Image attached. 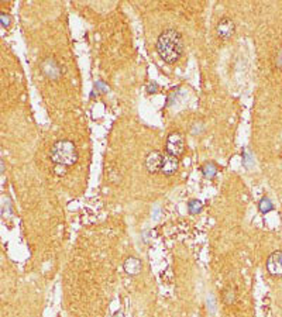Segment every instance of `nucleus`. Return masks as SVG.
<instances>
[{
    "label": "nucleus",
    "mask_w": 282,
    "mask_h": 317,
    "mask_svg": "<svg viewBox=\"0 0 282 317\" xmlns=\"http://www.w3.org/2000/svg\"><path fill=\"white\" fill-rule=\"evenodd\" d=\"M184 48H185V45H184L182 35L172 28H168L164 33H161V35L158 37V41H157L158 55L167 64L177 62L181 55L184 54Z\"/></svg>",
    "instance_id": "1"
},
{
    "label": "nucleus",
    "mask_w": 282,
    "mask_h": 317,
    "mask_svg": "<svg viewBox=\"0 0 282 317\" xmlns=\"http://www.w3.org/2000/svg\"><path fill=\"white\" fill-rule=\"evenodd\" d=\"M51 159L56 165L71 166L78 161V151L72 141L69 140H59L51 148Z\"/></svg>",
    "instance_id": "2"
},
{
    "label": "nucleus",
    "mask_w": 282,
    "mask_h": 317,
    "mask_svg": "<svg viewBox=\"0 0 282 317\" xmlns=\"http://www.w3.org/2000/svg\"><path fill=\"white\" fill-rule=\"evenodd\" d=\"M167 153L179 158L185 150V140L181 133H171L167 139Z\"/></svg>",
    "instance_id": "3"
},
{
    "label": "nucleus",
    "mask_w": 282,
    "mask_h": 317,
    "mask_svg": "<svg viewBox=\"0 0 282 317\" xmlns=\"http://www.w3.org/2000/svg\"><path fill=\"white\" fill-rule=\"evenodd\" d=\"M267 271L271 277H282V251H274L267 260Z\"/></svg>",
    "instance_id": "4"
},
{
    "label": "nucleus",
    "mask_w": 282,
    "mask_h": 317,
    "mask_svg": "<svg viewBox=\"0 0 282 317\" xmlns=\"http://www.w3.org/2000/svg\"><path fill=\"white\" fill-rule=\"evenodd\" d=\"M162 162H164V154L160 151H151L145 157V168L150 173L161 172Z\"/></svg>",
    "instance_id": "5"
},
{
    "label": "nucleus",
    "mask_w": 282,
    "mask_h": 317,
    "mask_svg": "<svg viewBox=\"0 0 282 317\" xmlns=\"http://www.w3.org/2000/svg\"><path fill=\"white\" fill-rule=\"evenodd\" d=\"M41 68H42V72L45 73L48 78H51V79H58L61 76V73H62L61 66L58 65V62H56L55 59H52V58L44 59L42 64H41Z\"/></svg>",
    "instance_id": "6"
},
{
    "label": "nucleus",
    "mask_w": 282,
    "mask_h": 317,
    "mask_svg": "<svg viewBox=\"0 0 282 317\" xmlns=\"http://www.w3.org/2000/svg\"><path fill=\"white\" fill-rule=\"evenodd\" d=\"M178 166H179V159L174 155L165 153L164 154V162H162L161 173L165 175V176H172L175 172L178 171Z\"/></svg>",
    "instance_id": "7"
},
{
    "label": "nucleus",
    "mask_w": 282,
    "mask_h": 317,
    "mask_svg": "<svg viewBox=\"0 0 282 317\" xmlns=\"http://www.w3.org/2000/svg\"><path fill=\"white\" fill-rule=\"evenodd\" d=\"M216 30H218V34L222 38H230L234 34V31H236V25H234V21L232 18L223 17L218 23Z\"/></svg>",
    "instance_id": "8"
},
{
    "label": "nucleus",
    "mask_w": 282,
    "mask_h": 317,
    "mask_svg": "<svg viewBox=\"0 0 282 317\" xmlns=\"http://www.w3.org/2000/svg\"><path fill=\"white\" fill-rule=\"evenodd\" d=\"M141 268H143L141 261L138 260V258H136V257H129L127 260L123 262V269H124V272L131 275V277L138 275V274L141 272Z\"/></svg>",
    "instance_id": "9"
},
{
    "label": "nucleus",
    "mask_w": 282,
    "mask_h": 317,
    "mask_svg": "<svg viewBox=\"0 0 282 317\" xmlns=\"http://www.w3.org/2000/svg\"><path fill=\"white\" fill-rule=\"evenodd\" d=\"M258 209H260L261 213L267 214V213H270V211L274 210V204H273V202H271V199H270V197H263V199L260 200V203H258Z\"/></svg>",
    "instance_id": "10"
},
{
    "label": "nucleus",
    "mask_w": 282,
    "mask_h": 317,
    "mask_svg": "<svg viewBox=\"0 0 282 317\" xmlns=\"http://www.w3.org/2000/svg\"><path fill=\"white\" fill-rule=\"evenodd\" d=\"M202 171H203V175H205L206 178H213V176H216V173H218V166H216V163L206 162L202 166Z\"/></svg>",
    "instance_id": "11"
},
{
    "label": "nucleus",
    "mask_w": 282,
    "mask_h": 317,
    "mask_svg": "<svg viewBox=\"0 0 282 317\" xmlns=\"http://www.w3.org/2000/svg\"><path fill=\"white\" fill-rule=\"evenodd\" d=\"M188 210H189L191 214H198V213L202 210L201 200H198V199H192V200L188 203Z\"/></svg>",
    "instance_id": "12"
},
{
    "label": "nucleus",
    "mask_w": 282,
    "mask_h": 317,
    "mask_svg": "<svg viewBox=\"0 0 282 317\" xmlns=\"http://www.w3.org/2000/svg\"><path fill=\"white\" fill-rule=\"evenodd\" d=\"M0 20H1V25L3 27H8L10 25V21H11V18L8 16L7 13H1L0 14Z\"/></svg>",
    "instance_id": "13"
},
{
    "label": "nucleus",
    "mask_w": 282,
    "mask_h": 317,
    "mask_svg": "<svg viewBox=\"0 0 282 317\" xmlns=\"http://www.w3.org/2000/svg\"><path fill=\"white\" fill-rule=\"evenodd\" d=\"M95 86H96V89H99L100 92H107V90H109V86H107V85H105V83H103L102 81H97Z\"/></svg>",
    "instance_id": "14"
},
{
    "label": "nucleus",
    "mask_w": 282,
    "mask_h": 317,
    "mask_svg": "<svg viewBox=\"0 0 282 317\" xmlns=\"http://www.w3.org/2000/svg\"><path fill=\"white\" fill-rule=\"evenodd\" d=\"M65 168H66V166H62V165H56V168H55L56 175H65V173H66Z\"/></svg>",
    "instance_id": "15"
},
{
    "label": "nucleus",
    "mask_w": 282,
    "mask_h": 317,
    "mask_svg": "<svg viewBox=\"0 0 282 317\" xmlns=\"http://www.w3.org/2000/svg\"><path fill=\"white\" fill-rule=\"evenodd\" d=\"M277 66L282 69V51H280V54L277 55Z\"/></svg>",
    "instance_id": "16"
},
{
    "label": "nucleus",
    "mask_w": 282,
    "mask_h": 317,
    "mask_svg": "<svg viewBox=\"0 0 282 317\" xmlns=\"http://www.w3.org/2000/svg\"><path fill=\"white\" fill-rule=\"evenodd\" d=\"M157 90V83H150L148 85V93H154Z\"/></svg>",
    "instance_id": "17"
},
{
    "label": "nucleus",
    "mask_w": 282,
    "mask_h": 317,
    "mask_svg": "<svg viewBox=\"0 0 282 317\" xmlns=\"http://www.w3.org/2000/svg\"><path fill=\"white\" fill-rule=\"evenodd\" d=\"M3 172H4V162L1 161V173H3Z\"/></svg>",
    "instance_id": "18"
}]
</instances>
